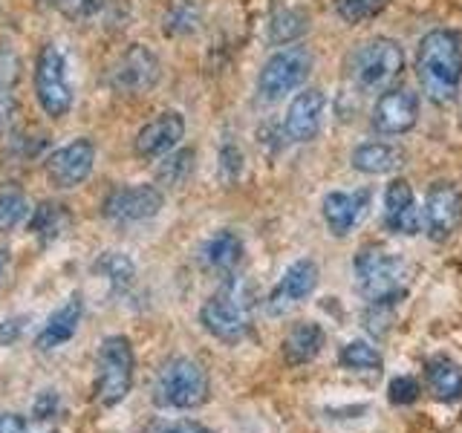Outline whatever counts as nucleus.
I'll return each mask as SVG.
<instances>
[{"label":"nucleus","instance_id":"obj_1","mask_svg":"<svg viewBox=\"0 0 462 433\" xmlns=\"http://www.w3.org/2000/svg\"><path fill=\"white\" fill-rule=\"evenodd\" d=\"M416 76L437 105H451L462 84V38L454 29H433L416 52Z\"/></svg>","mask_w":462,"mask_h":433},{"label":"nucleus","instance_id":"obj_2","mask_svg":"<svg viewBox=\"0 0 462 433\" xmlns=\"http://www.w3.org/2000/svg\"><path fill=\"white\" fill-rule=\"evenodd\" d=\"M211 384H208V373L202 370L199 361L177 355L168 358L162 367H159L156 379H153V404L162 410H194L202 408L208 401Z\"/></svg>","mask_w":462,"mask_h":433},{"label":"nucleus","instance_id":"obj_3","mask_svg":"<svg viewBox=\"0 0 462 433\" xmlns=\"http://www.w3.org/2000/svg\"><path fill=\"white\" fill-rule=\"evenodd\" d=\"M252 289L237 278L223 283L217 295H211L199 309V324L202 329L214 336L217 341L237 344L249 336L252 329Z\"/></svg>","mask_w":462,"mask_h":433},{"label":"nucleus","instance_id":"obj_4","mask_svg":"<svg viewBox=\"0 0 462 433\" xmlns=\"http://www.w3.org/2000/svg\"><path fill=\"white\" fill-rule=\"evenodd\" d=\"M408 263L379 245H367L356 257V283L373 307H393L408 289Z\"/></svg>","mask_w":462,"mask_h":433},{"label":"nucleus","instance_id":"obj_5","mask_svg":"<svg viewBox=\"0 0 462 433\" xmlns=\"http://www.w3.org/2000/svg\"><path fill=\"white\" fill-rule=\"evenodd\" d=\"M134 346L125 336H107L98 346L96 358V399L101 408L122 404L134 387Z\"/></svg>","mask_w":462,"mask_h":433},{"label":"nucleus","instance_id":"obj_6","mask_svg":"<svg viewBox=\"0 0 462 433\" xmlns=\"http://www.w3.org/2000/svg\"><path fill=\"white\" fill-rule=\"evenodd\" d=\"M35 96L50 119H64L72 110V87L67 81V61L58 47L47 43L35 61Z\"/></svg>","mask_w":462,"mask_h":433},{"label":"nucleus","instance_id":"obj_7","mask_svg":"<svg viewBox=\"0 0 462 433\" xmlns=\"http://www.w3.org/2000/svg\"><path fill=\"white\" fill-rule=\"evenodd\" d=\"M404 67L402 47L390 38H373L353 55L350 72L361 90H379L393 81Z\"/></svg>","mask_w":462,"mask_h":433},{"label":"nucleus","instance_id":"obj_8","mask_svg":"<svg viewBox=\"0 0 462 433\" xmlns=\"http://www.w3.org/2000/svg\"><path fill=\"white\" fill-rule=\"evenodd\" d=\"M310 69H312V52L307 47H286L281 52H274L266 61V67L260 69L257 90L269 101L283 98L286 93H292L295 87L307 81Z\"/></svg>","mask_w":462,"mask_h":433},{"label":"nucleus","instance_id":"obj_9","mask_svg":"<svg viewBox=\"0 0 462 433\" xmlns=\"http://www.w3.org/2000/svg\"><path fill=\"white\" fill-rule=\"evenodd\" d=\"M162 206H165V194L156 185H127V188H116V191L105 197L101 214L110 223L134 226V223L153 220L162 211Z\"/></svg>","mask_w":462,"mask_h":433},{"label":"nucleus","instance_id":"obj_10","mask_svg":"<svg viewBox=\"0 0 462 433\" xmlns=\"http://www.w3.org/2000/svg\"><path fill=\"white\" fill-rule=\"evenodd\" d=\"M159 72H162L159 58L144 43H130L110 69V87L127 96H139L153 90Z\"/></svg>","mask_w":462,"mask_h":433},{"label":"nucleus","instance_id":"obj_11","mask_svg":"<svg viewBox=\"0 0 462 433\" xmlns=\"http://www.w3.org/2000/svg\"><path fill=\"white\" fill-rule=\"evenodd\" d=\"M462 223V191L454 182H433L425 197L422 226L430 240H448Z\"/></svg>","mask_w":462,"mask_h":433},{"label":"nucleus","instance_id":"obj_12","mask_svg":"<svg viewBox=\"0 0 462 433\" xmlns=\"http://www.w3.org/2000/svg\"><path fill=\"white\" fill-rule=\"evenodd\" d=\"M419 119V98L416 93L404 90V87H393L384 90L373 107V127L384 136H399L408 134Z\"/></svg>","mask_w":462,"mask_h":433},{"label":"nucleus","instance_id":"obj_13","mask_svg":"<svg viewBox=\"0 0 462 433\" xmlns=\"http://www.w3.org/2000/svg\"><path fill=\"white\" fill-rule=\"evenodd\" d=\"M96 165V144L90 139H76L58 148L47 159V173L58 188H76L81 185Z\"/></svg>","mask_w":462,"mask_h":433},{"label":"nucleus","instance_id":"obj_14","mask_svg":"<svg viewBox=\"0 0 462 433\" xmlns=\"http://www.w3.org/2000/svg\"><path fill=\"white\" fill-rule=\"evenodd\" d=\"M315 286H318L315 260H310V257L295 260V263L283 272L281 283L272 289V295L266 300V309L272 315H286L292 307H298L303 298H310L315 292Z\"/></svg>","mask_w":462,"mask_h":433},{"label":"nucleus","instance_id":"obj_15","mask_svg":"<svg viewBox=\"0 0 462 433\" xmlns=\"http://www.w3.org/2000/svg\"><path fill=\"white\" fill-rule=\"evenodd\" d=\"M182 136H185V119L180 113L168 110L159 113L153 122H148L139 130L134 148L142 159H162L177 148Z\"/></svg>","mask_w":462,"mask_h":433},{"label":"nucleus","instance_id":"obj_16","mask_svg":"<svg viewBox=\"0 0 462 433\" xmlns=\"http://www.w3.org/2000/svg\"><path fill=\"white\" fill-rule=\"evenodd\" d=\"M384 226L393 235L413 237L422 231V208L416 206V197L404 180H393L384 191Z\"/></svg>","mask_w":462,"mask_h":433},{"label":"nucleus","instance_id":"obj_17","mask_svg":"<svg viewBox=\"0 0 462 433\" xmlns=\"http://www.w3.org/2000/svg\"><path fill=\"white\" fill-rule=\"evenodd\" d=\"M324 113H327V96L321 90L310 87V90L298 93L286 113V136L292 142L315 139L324 124Z\"/></svg>","mask_w":462,"mask_h":433},{"label":"nucleus","instance_id":"obj_18","mask_svg":"<svg viewBox=\"0 0 462 433\" xmlns=\"http://www.w3.org/2000/svg\"><path fill=\"white\" fill-rule=\"evenodd\" d=\"M370 206V191H332L324 197V223L336 237H346Z\"/></svg>","mask_w":462,"mask_h":433},{"label":"nucleus","instance_id":"obj_19","mask_svg":"<svg viewBox=\"0 0 462 433\" xmlns=\"http://www.w3.org/2000/svg\"><path fill=\"white\" fill-rule=\"evenodd\" d=\"M81 315H84L81 295H72L67 303H61V307L47 318V324H43L41 332L35 336V346L41 353H50V350H58V346H64L79 332Z\"/></svg>","mask_w":462,"mask_h":433},{"label":"nucleus","instance_id":"obj_20","mask_svg":"<svg viewBox=\"0 0 462 433\" xmlns=\"http://www.w3.org/2000/svg\"><path fill=\"white\" fill-rule=\"evenodd\" d=\"M425 382L437 401L454 404L462 399V367L448 355H433L425 364Z\"/></svg>","mask_w":462,"mask_h":433},{"label":"nucleus","instance_id":"obj_21","mask_svg":"<svg viewBox=\"0 0 462 433\" xmlns=\"http://www.w3.org/2000/svg\"><path fill=\"white\" fill-rule=\"evenodd\" d=\"M321 350H324V329L318 327L315 321L295 324L283 338V358L292 367L310 364L312 358H318V353H321Z\"/></svg>","mask_w":462,"mask_h":433},{"label":"nucleus","instance_id":"obj_22","mask_svg":"<svg viewBox=\"0 0 462 433\" xmlns=\"http://www.w3.org/2000/svg\"><path fill=\"white\" fill-rule=\"evenodd\" d=\"M72 226V214L61 202H41L38 208L29 214V231L32 237H38L41 245H52L55 240H61Z\"/></svg>","mask_w":462,"mask_h":433},{"label":"nucleus","instance_id":"obj_23","mask_svg":"<svg viewBox=\"0 0 462 433\" xmlns=\"http://www.w3.org/2000/svg\"><path fill=\"white\" fill-rule=\"evenodd\" d=\"M243 257V240L235 235V231H217L202 245V266L211 272H231Z\"/></svg>","mask_w":462,"mask_h":433},{"label":"nucleus","instance_id":"obj_24","mask_svg":"<svg viewBox=\"0 0 462 433\" xmlns=\"http://www.w3.org/2000/svg\"><path fill=\"white\" fill-rule=\"evenodd\" d=\"M404 153L393 144H384V142H367V144H358L353 151V168L361 173H390L402 165Z\"/></svg>","mask_w":462,"mask_h":433},{"label":"nucleus","instance_id":"obj_25","mask_svg":"<svg viewBox=\"0 0 462 433\" xmlns=\"http://www.w3.org/2000/svg\"><path fill=\"white\" fill-rule=\"evenodd\" d=\"M96 272L110 283L113 292H127L130 286H134V278H136V266L134 260L122 252H105L98 260H96Z\"/></svg>","mask_w":462,"mask_h":433},{"label":"nucleus","instance_id":"obj_26","mask_svg":"<svg viewBox=\"0 0 462 433\" xmlns=\"http://www.w3.org/2000/svg\"><path fill=\"white\" fill-rule=\"evenodd\" d=\"M29 199L14 182L0 185V235H9V231L18 228L23 220H29Z\"/></svg>","mask_w":462,"mask_h":433},{"label":"nucleus","instance_id":"obj_27","mask_svg":"<svg viewBox=\"0 0 462 433\" xmlns=\"http://www.w3.org/2000/svg\"><path fill=\"white\" fill-rule=\"evenodd\" d=\"M341 367L353 370V373H379L382 370V355L370 341H346L338 353Z\"/></svg>","mask_w":462,"mask_h":433},{"label":"nucleus","instance_id":"obj_28","mask_svg":"<svg viewBox=\"0 0 462 433\" xmlns=\"http://www.w3.org/2000/svg\"><path fill=\"white\" fill-rule=\"evenodd\" d=\"M194 168V151H171L168 156H162V165L156 168V180L168 185V188H177L188 180V173Z\"/></svg>","mask_w":462,"mask_h":433},{"label":"nucleus","instance_id":"obj_29","mask_svg":"<svg viewBox=\"0 0 462 433\" xmlns=\"http://www.w3.org/2000/svg\"><path fill=\"white\" fill-rule=\"evenodd\" d=\"M303 29H307V14L298 12V9H283L272 18V41L274 43H286L298 38Z\"/></svg>","mask_w":462,"mask_h":433},{"label":"nucleus","instance_id":"obj_30","mask_svg":"<svg viewBox=\"0 0 462 433\" xmlns=\"http://www.w3.org/2000/svg\"><path fill=\"white\" fill-rule=\"evenodd\" d=\"M390 0H336V9L346 23H365L382 14Z\"/></svg>","mask_w":462,"mask_h":433},{"label":"nucleus","instance_id":"obj_31","mask_svg":"<svg viewBox=\"0 0 462 433\" xmlns=\"http://www.w3.org/2000/svg\"><path fill=\"white\" fill-rule=\"evenodd\" d=\"M21 55L12 47H0V96H6L14 84L21 81Z\"/></svg>","mask_w":462,"mask_h":433},{"label":"nucleus","instance_id":"obj_32","mask_svg":"<svg viewBox=\"0 0 462 433\" xmlns=\"http://www.w3.org/2000/svg\"><path fill=\"white\" fill-rule=\"evenodd\" d=\"M197 29V12L188 4H177L165 14V32L171 35H188Z\"/></svg>","mask_w":462,"mask_h":433},{"label":"nucleus","instance_id":"obj_33","mask_svg":"<svg viewBox=\"0 0 462 433\" xmlns=\"http://www.w3.org/2000/svg\"><path fill=\"white\" fill-rule=\"evenodd\" d=\"M419 393H422V387H419L413 375H396L387 387V396L393 404H413L419 399Z\"/></svg>","mask_w":462,"mask_h":433},{"label":"nucleus","instance_id":"obj_34","mask_svg":"<svg viewBox=\"0 0 462 433\" xmlns=\"http://www.w3.org/2000/svg\"><path fill=\"white\" fill-rule=\"evenodd\" d=\"M43 4L67 14V18H87L98 9L101 0H43Z\"/></svg>","mask_w":462,"mask_h":433},{"label":"nucleus","instance_id":"obj_35","mask_svg":"<svg viewBox=\"0 0 462 433\" xmlns=\"http://www.w3.org/2000/svg\"><path fill=\"white\" fill-rule=\"evenodd\" d=\"M58 408H61V399H58L55 390H43V393L35 399V419H55L58 416Z\"/></svg>","mask_w":462,"mask_h":433},{"label":"nucleus","instance_id":"obj_36","mask_svg":"<svg viewBox=\"0 0 462 433\" xmlns=\"http://www.w3.org/2000/svg\"><path fill=\"white\" fill-rule=\"evenodd\" d=\"M23 329H26V318H9V321L0 324V344L18 341Z\"/></svg>","mask_w":462,"mask_h":433},{"label":"nucleus","instance_id":"obj_37","mask_svg":"<svg viewBox=\"0 0 462 433\" xmlns=\"http://www.w3.org/2000/svg\"><path fill=\"white\" fill-rule=\"evenodd\" d=\"M0 433H26V419L21 413H0Z\"/></svg>","mask_w":462,"mask_h":433},{"label":"nucleus","instance_id":"obj_38","mask_svg":"<svg viewBox=\"0 0 462 433\" xmlns=\"http://www.w3.org/2000/svg\"><path fill=\"white\" fill-rule=\"evenodd\" d=\"M223 170H226V180H237V173H240V151L237 148L223 151Z\"/></svg>","mask_w":462,"mask_h":433},{"label":"nucleus","instance_id":"obj_39","mask_svg":"<svg viewBox=\"0 0 462 433\" xmlns=\"http://www.w3.org/2000/svg\"><path fill=\"white\" fill-rule=\"evenodd\" d=\"M162 433H211L206 425L191 422V419H182V422H171L162 428Z\"/></svg>","mask_w":462,"mask_h":433},{"label":"nucleus","instance_id":"obj_40","mask_svg":"<svg viewBox=\"0 0 462 433\" xmlns=\"http://www.w3.org/2000/svg\"><path fill=\"white\" fill-rule=\"evenodd\" d=\"M14 110H18V105H14V98L6 93V96H0V124H6L12 115H14Z\"/></svg>","mask_w":462,"mask_h":433},{"label":"nucleus","instance_id":"obj_41","mask_svg":"<svg viewBox=\"0 0 462 433\" xmlns=\"http://www.w3.org/2000/svg\"><path fill=\"white\" fill-rule=\"evenodd\" d=\"M6 266H9V252H6V249H0V278L6 274Z\"/></svg>","mask_w":462,"mask_h":433}]
</instances>
